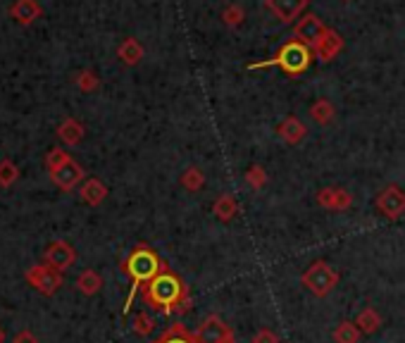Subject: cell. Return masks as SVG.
I'll return each mask as SVG.
<instances>
[{
  "label": "cell",
  "instance_id": "obj_1",
  "mask_svg": "<svg viewBox=\"0 0 405 343\" xmlns=\"http://www.w3.org/2000/svg\"><path fill=\"white\" fill-rule=\"evenodd\" d=\"M141 298L160 315H186L191 310V291L169 264L141 289Z\"/></svg>",
  "mask_w": 405,
  "mask_h": 343
},
{
  "label": "cell",
  "instance_id": "obj_2",
  "mask_svg": "<svg viewBox=\"0 0 405 343\" xmlns=\"http://www.w3.org/2000/svg\"><path fill=\"white\" fill-rule=\"evenodd\" d=\"M165 264L167 262L162 260V257L155 253V250L150 248L148 243H139L132 250V253L127 255V260L122 262V272L129 277V279H132V293H129V298H127L124 313H129V308H132L136 291H141L150 279H155Z\"/></svg>",
  "mask_w": 405,
  "mask_h": 343
},
{
  "label": "cell",
  "instance_id": "obj_3",
  "mask_svg": "<svg viewBox=\"0 0 405 343\" xmlns=\"http://www.w3.org/2000/svg\"><path fill=\"white\" fill-rule=\"evenodd\" d=\"M300 284H303L312 296H317V298H326V296L338 286V272L331 267L329 262L315 260L303 272Z\"/></svg>",
  "mask_w": 405,
  "mask_h": 343
},
{
  "label": "cell",
  "instance_id": "obj_4",
  "mask_svg": "<svg viewBox=\"0 0 405 343\" xmlns=\"http://www.w3.org/2000/svg\"><path fill=\"white\" fill-rule=\"evenodd\" d=\"M310 57H312L310 50L305 48L303 43L293 41L289 45H284L277 57L258 62V64H251V69H263V67H270V64H277V67H282L284 72H289V74H300L310 67Z\"/></svg>",
  "mask_w": 405,
  "mask_h": 343
},
{
  "label": "cell",
  "instance_id": "obj_5",
  "mask_svg": "<svg viewBox=\"0 0 405 343\" xmlns=\"http://www.w3.org/2000/svg\"><path fill=\"white\" fill-rule=\"evenodd\" d=\"M24 279H27L29 286H34L38 293L53 296L57 293V289L62 286V272L41 262V264H31L27 274H24Z\"/></svg>",
  "mask_w": 405,
  "mask_h": 343
},
{
  "label": "cell",
  "instance_id": "obj_6",
  "mask_svg": "<svg viewBox=\"0 0 405 343\" xmlns=\"http://www.w3.org/2000/svg\"><path fill=\"white\" fill-rule=\"evenodd\" d=\"M193 336L198 343H236L232 327L219 315H207L200 322V327L193 332Z\"/></svg>",
  "mask_w": 405,
  "mask_h": 343
},
{
  "label": "cell",
  "instance_id": "obj_7",
  "mask_svg": "<svg viewBox=\"0 0 405 343\" xmlns=\"http://www.w3.org/2000/svg\"><path fill=\"white\" fill-rule=\"evenodd\" d=\"M377 210L382 212L387 219H398L405 215V191L398 186H387L382 193L377 196Z\"/></svg>",
  "mask_w": 405,
  "mask_h": 343
},
{
  "label": "cell",
  "instance_id": "obj_8",
  "mask_svg": "<svg viewBox=\"0 0 405 343\" xmlns=\"http://www.w3.org/2000/svg\"><path fill=\"white\" fill-rule=\"evenodd\" d=\"M43 262L64 272L76 262V250L72 248L67 241H53V243H48V248L43 250Z\"/></svg>",
  "mask_w": 405,
  "mask_h": 343
},
{
  "label": "cell",
  "instance_id": "obj_9",
  "mask_svg": "<svg viewBox=\"0 0 405 343\" xmlns=\"http://www.w3.org/2000/svg\"><path fill=\"white\" fill-rule=\"evenodd\" d=\"M50 177H53V181H55L57 186H60L62 191H69V189H74V186L81 181L84 172H81V167L69 158L67 163H62L60 167H57V170L50 172Z\"/></svg>",
  "mask_w": 405,
  "mask_h": 343
},
{
  "label": "cell",
  "instance_id": "obj_10",
  "mask_svg": "<svg viewBox=\"0 0 405 343\" xmlns=\"http://www.w3.org/2000/svg\"><path fill=\"white\" fill-rule=\"evenodd\" d=\"M317 203L331 212H343L350 208L353 196L343 189H322L317 193Z\"/></svg>",
  "mask_w": 405,
  "mask_h": 343
},
{
  "label": "cell",
  "instance_id": "obj_11",
  "mask_svg": "<svg viewBox=\"0 0 405 343\" xmlns=\"http://www.w3.org/2000/svg\"><path fill=\"white\" fill-rule=\"evenodd\" d=\"M153 343H198V341H195V336L188 332L181 322H174V325H169Z\"/></svg>",
  "mask_w": 405,
  "mask_h": 343
},
{
  "label": "cell",
  "instance_id": "obj_12",
  "mask_svg": "<svg viewBox=\"0 0 405 343\" xmlns=\"http://www.w3.org/2000/svg\"><path fill=\"white\" fill-rule=\"evenodd\" d=\"M296 34L303 38V41H308V43H319V41H322V36H324V27L319 24L317 17H305L303 22L298 24Z\"/></svg>",
  "mask_w": 405,
  "mask_h": 343
},
{
  "label": "cell",
  "instance_id": "obj_13",
  "mask_svg": "<svg viewBox=\"0 0 405 343\" xmlns=\"http://www.w3.org/2000/svg\"><path fill=\"white\" fill-rule=\"evenodd\" d=\"M355 325H358V329H360L363 334H375V332H379V327H382L384 322H382V315H379L377 310L370 306V308H365V310L358 313Z\"/></svg>",
  "mask_w": 405,
  "mask_h": 343
},
{
  "label": "cell",
  "instance_id": "obj_14",
  "mask_svg": "<svg viewBox=\"0 0 405 343\" xmlns=\"http://www.w3.org/2000/svg\"><path fill=\"white\" fill-rule=\"evenodd\" d=\"M76 289H79L84 296H96L98 291L103 289V277L98 274L96 269H84L81 274L76 277Z\"/></svg>",
  "mask_w": 405,
  "mask_h": 343
},
{
  "label": "cell",
  "instance_id": "obj_15",
  "mask_svg": "<svg viewBox=\"0 0 405 343\" xmlns=\"http://www.w3.org/2000/svg\"><path fill=\"white\" fill-rule=\"evenodd\" d=\"M279 136H282V141H286L289 146H296L298 141H303L305 127L300 124L296 117H289V120H284L282 124H279Z\"/></svg>",
  "mask_w": 405,
  "mask_h": 343
},
{
  "label": "cell",
  "instance_id": "obj_16",
  "mask_svg": "<svg viewBox=\"0 0 405 343\" xmlns=\"http://www.w3.org/2000/svg\"><path fill=\"white\" fill-rule=\"evenodd\" d=\"M215 215H217L219 222H232L234 217H236V200H234V196H229V193H224V196H219L217 200H215Z\"/></svg>",
  "mask_w": 405,
  "mask_h": 343
},
{
  "label": "cell",
  "instance_id": "obj_17",
  "mask_svg": "<svg viewBox=\"0 0 405 343\" xmlns=\"http://www.w3.org/2000/svg\"><path fill=\"white\" fill-rule=\"evenodd\" d=\"M334 343H358L360 341V336L363 332L358 329L355 322H348V320H343V322H338L336 329H334Z\"/></svg>",
  "mask_w": 405,
  "mask_h": 343
},
{
  "label": "cell",
  "instance_id": "obj_18",
  "mask_svg": "<svg viewBox=\"0 0 405 343\" xmlns=\"http://www.w3.org/2000/svg\"><path fill=\"white\" fill-rule=\"evenodd\" d=\"M105 196H108V189L98 179H89L81 189L84 203H89V205H101L103 200H105Z\"/></svg>",
  "mask_w": 405,
  "mask_h": 343
},
{
  "label": "cell",
  "instance_id": "obj_19",
  "mask_svg": "<svg viewBox=\"0 0 405 343\" xmlns=\"http://www.w3.org/2000/svg\"><path fill=\"white\" fill-rule=\"evenodd\" d=\"M60 139L64 141V144H69V146H74V144H79L81 141V134H84V129L79 122H74V120H67L64 124L60 127Z\"/></svg>",
  "mask_w": 405,
  "mask_h": 343
},
{
  "label": "cell",
  "instance_id": "obj_20",
  "mask_svg": "<svg viewBox=\"0 0 405 343\" xmlns=\"http://www.w3.org/2000/svg\"><path fill=\"white\" fill-rule=\"evenodd\" d=\"M310 115L317 124H329V122L334 120V107H331V103H326V100H317L315 105H312Z\"/></svg>",
  "mask_w": 405,
  "mask_h": 343
},
{
  "label": "cell",
  "instance_id": "obj_21",
  "mask_svg": "<svg viewBox=\"0 0 405 343\" xmlns=\"http://www.w3.org/2000/svg\"><path fill=\"white\" fill-rule=\"evenodd\" d=\"M132 329H134V334H139V336H150L155 329V320L148 313H136Z\"/></svg>",
  "mask_w": 405,
  "mask_h": 343
},
{
  "label": "cell",
  "instance_id": "obj_22",
  "mask_svg": "<svg viewBox=\"0 0 405 343\" xmlns=\"http://www.w3.org/2000/svg\"><path fill=\"white\" fill-rule=\"evenodd\" d=\"M300 5H303V0H272V8L277 10L279 17H284V19H289Z\"/></svg>",
  "mask_w": 405,
  "mask_h": 343
},
{
  "label": "cell",
  "instance_id": "obj_23",
  "mask_svg": "<svg viewBox=\"0 0 405 343\" xmlns=\"http://www.w3.org/2000/svg\"><path fill=\"white\" fill-rule=\"evenodd\" d=\"M202 174H200V170H186L184 172V177H181V184H184V189H188V191H198L200 186H202Z\"/></svg>",
  "mask_w": 405,
  "mask_h": 343
},
{
  "label": "cell",
  "instance_id": "obj_24",
  "mask_svg": "<svg viewBox=\"0 0 405 343\" xmlns=\"http://www.w3.org/2000/svg\"><path fill=\"white\" fill-rule=\"evenodd\" d=\"M246 181L253 186V189H263L265 181H267V174H265L263 167H251L248 174H246Z\"/></svg>",
  "mask_w": 405,
  "mask_h": 343
},
{
  "label": "cell",
  "instance_id": "obj_25",
  "mask_svg": "<svg viewBox=\"0 0 405 343\" xmlns=\"http://www.w3.org/2000/svg\"><path fill=\"white\" fill-rule=\"evenodd\" d=\"M17 179V167L12 163H0V184L10 186Z\"/></svg>",
  "mask_w": 405,
  "mask_h": 343
},
{
  "label": "cell",
  "instance_id": "obj_26",
  "mask_svg": "<svg viewBox=\"0 0 405 343\" xmlns=\"http://www.w3.org/2000/svg\"><path fill=\"white\" fill-rule=\"evenodd\" d=\"M253 343H282V341H279V336H277L274 329L263 327L256 336H253Z\"/></svg>",
  "mask_w": 405,
  "mask_h": 343
},
{
  "label": "cell",
  "instance_id": "obj_27",
  "mask_svg": "<svg viewBox=\"0 0 405 343\" xmlns=\"http://www.w3.org/2000/svg\"><path fill=\"white\" fill-rule=\"evenodd\" d=\"M69 160V155L67 153H62V151H53L48 155V170L53 172V170H57V167H60L62 163H67Z\"/></svg>",
  "mask_w": 405,
  "mask_h": 343
},
{
  "label": "cell",
  "instance_id": "obj_28",
  "mask_svg": "<svg viewBox=\"0 0 405 343\" xmlns=\"http://www.w3.org/2000/svg\"><path fill=\"white\" fill-rule=\"evenodd\" d=\"M12 343H38V339L29 332V329H24V332H19L15 336V341H12Z\"/></svg>",
  "mask_w": 405,
  "mask_h": 343
},
{
  "label": "cell",
  "instance_id": "obj_29",
  "mask_svg": "<svg viewBox=\"0 0 405 343\" xmlns=\"http://www.w3.org/2000/svg\"><path fill=\"white\" fill-rule=\"evenodd\" d=\"M3 341H5V332L0 329V343H3Z\"/></svg>",
  "mask_w": 405,
  "mask_h": 343
}]
</instances>
